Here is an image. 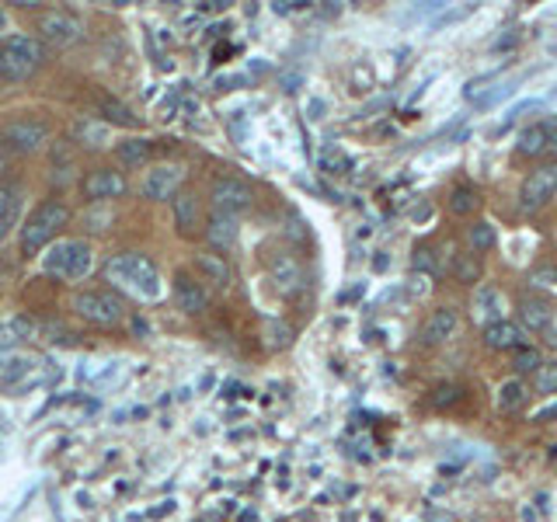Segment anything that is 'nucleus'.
<instances>
[{"instance_id":"23","label":"nucleus","mask_w":557,"mask_h":522,"mask_svg":"<svg viewBox=\"0 0 557 522\" xmlns=\"http://www.w3.org/2000/svg\"><path fill=\"white\" fill-rule=\"evenodd\" d=\"M98 112L112 122V126H132L136 122V115H132V108L126 101L112 98V95H98Z\"/></svg>"},{"instance_id":"34","label":"nucleus","mask_w":557,"mask_h":522,"mask_svg":"<svg viewBox=\"0 0 557 522\" xmlns=\"http://www.w3.org/2000/svg\"><path fill=\"white\" fill-rule=\"evenodd\" d=\"M415 268H418L422 275H432V272H435V258H432L428 248H418V251H415Z\"/></svg>"},{"instance_id":"32","label":"nucleus","mask_w":557,"mask_h":522,"mask_svg":"<svg viewBox=\"0 0 557 522\" xmlns=\"http://www.w3.org/2000/svg\"><path fill=\"white\" fill-rule=\"evenodd\" d=\"M18 206H21L18 189H7V185H0V216H4V220H14V216H18Z\"/></svg>"},{"instance_id":"3","label":"nucleus","mask_w":557,"mask_h":522,"mask_svg":"<svg viewBox=\"0 0 557 522\" xmlns=\"http://www.w3.org/2000/svg\"><path fill=\"white\" fill-rule=\"evenodd\" d=\"M46 60V46L29 35H7L0 42V77L11 84L29 80L35 70Z\"/></svg>"},{"instance_id":"8","label":"nucleus","mask_w":557,"mask_h":522,"mask_svg":"<svg viewBox=\"0 0 557 522\" xmlns=\"http://www.w3.org/2000/svg\"><path fill=\"white\" fill-rule=\"evenodd\" d=\"M181 181H185V167L181 164H157L143 178V196L154 198V202H167V198L178 196Z\"/></svg>"},{"instance_id":"24","label":"nucleus","mask_w":557,"mask_h":522,"mask_svg":"<svg viewBox=\"0 0 557 522\" xmlns=\"http://www.w3.org/2000/svg\"><path fill=\"white\" fill-rule=\"evenodd\" d=\"M196 268L209 279V282H216V286H227L230 282V265L220 258V255H213V251L196 255Z\"/></svg>"},{"instance_id":"36","label":"nucleus","mask_w":557,"mask_h":522,"mask_svg":"<svg viewBox=\"0 0 557 522\" xmlns=\"http://www.w3.org/2000/svg\"><path fill=\"white\" fill-rule=\"evenodd\" d=\"M11 227H14V220H4V216H0V240L11 233Z\"/></svg>"},{"instance_id":"18","label":"nucleus","mask_w":557,"mask_h":522,"mask_svg":"<svg viewBox=\"0 0 557 522\" xmlns=\"http://www.w3.org/2000/svg\"><path fill=\"white\" fill-rule=\"evenodd\" d=\"M174 202V223L181 233H192V230L202 223V209H198V198L192 192H178V196L171 198Z\"/></svg>"},{"instance_id":"16","label":"nucleus","mask_w":557,"mask_h":522,"mask_svg":"<svg viewBox=\"0 0 557 522\" xmlns=\"http://www.w3.org/2000/svg\"><path fill=\"white\" fill-rule=\"evenodd\" d=\"M519 317L529 331H547L551 321H554V307L547 299H536V296H526L519 303Z\"/></svg>"},{"instance_id":"14","label":"nucleus","mask_w":557,"mask_h":522,"mask_svg":"<svg viewBox=\"0 0 557 522\" xmlns=\"http://www.w3.org/2000/svg\"><path fill=\"white\" fill-rule=\"evenodd\" d=\"M237 216H230V213H213L209 220H206V240L216 248V251H227L237 244Z\"/></svg>"},{"instance_id":"4","label":"nucleus","mask_w":557,"mask_h":522,"mask_svg":"<svg viewBox=\"0 0 557 522\" xmlns=\"http://www.w3.org/2000/svg\"><path fill=\"white\" fill-rule=\"evenodd\" d=\"M66 220H70V209L66 206H60V202H42L32 216L25 220V227H21V251L25 255L46 251L53 244V237L66 227Z\"/></svg>"},{"instance_id":"20","label":"nucleus","mask_w":557,"mask_h":522,"mask_svg":"<svg viewBox=\"0 0 557 522\" xmlns=\"http://www.w3.org/2000/svg\"><path fill=\"white\" fill-rule=\"evenodd\" d=\"M174 299H178V307L185 310V314H202L206 307H209V293L196 286V282H189L185 275L178 279V286H174Z\"/></svg>"},{"instance_id":"26","label":"nucleus","mask_w":557,"mask_h":522,"mask_svg":"<svg viewBox=\"0 0 557 522\" xmlns=\"http://www.w3.org/2000/svg\"><path fill=\"white\" fill-rule=\"evenodd\" d=\"M477 206H481V196H477L470 185H460V189L450 192V213H453V216H470Z\"/></svg>"},{"instance_id":"22","label":"nucleus","mask_w":557,"mask_h":522,"mask_svg":"<svg viewBox=\"0 0 557 522\" xmlns=\"http://www.w3.org/2000/svg\"><path fill=\"white\" fill-rule=\"evenodd\" d=\"M73 132H77V139H80L84 147H105L108 136H112L105 119H80V122L73 126Z\"/></svg>"},{"instance_id":"19","label":"nucleus","mask_w":557,"mask_h":522,"mask_svg":"<svg viewBox=\"0 0 557 522\" xmlns=\"http://www.w3.org/2000/svg\"><path fill=\"white\" fill-rule=\"evenodd\" d=\"M474 317L485 321V327L494 324V321H505V317H502V293H498L494 286H481V290L474 293Z\"/></svg>"},{"instance_id":"29","label":"nucleus","mask_w":557,"mask_h":522,"mask_svg":"<svg viewBox=\"0 0 557 522\" xmlns=\"http://www.w3.org/2000/svg\"><path fill=\"white\" fill-rule=\"evenodd\" d=\"M453 275H457V282L474 286V282L481 279V261L474 258V255H460V258L453 261Z\"/></svg>"},{"instance_id":"6","label":"nucleus","mask_w":557,"mask_h":522,"mask_svg":"<svg viewBox=\"0 0 557 522\" xmlns=\"http://www.w3.org/2000/svg\"><path fill=\"white\" fill-rule=\"evenodd\" d=\"M49 139V126L38 122V119H18V122H7L4 132H0V143L14 154H35L42 150Z\"/></svg>"},{"instance_id":"10","label":"nucleus","mask_w":557,"mask_h":522,"mask_svg":"<svg viewBox=\"0 0 557 522\" xmlns=\"http://www.w3.org/2000/svg\"><path fill=\"white\" fill-rule=\"evenodd\" d=\"M38 35H42V42L70 46V42H77L84 35V29H80V21L70 11H46L38 18Z\"/></svg>"},{"instance_id":"38","label":"nucleus","mask_w":557,"mask_h":522,"mask_svg":"<svg viewBox=\"0 0 557 522\" xmlns=\"http://www.w3.org/2000/svg\"><path fill=\"white\" fill-rule=\"evenodd\" d=\"M0 450H4V442H0Z\"/></svg>"},{"instance_id":"5","label":"nucleus","mask_w":557,"mask_h":522,"mask_svg":"<svg viewBox=\"0 0 557 522\" xmlns=\"http://www.w3.org/2000/svg\"><path fill=\"white\" fill-rule=\"evenodd\" d=\"M73 314L95 327H112L122 321L126 303L115 293H108V290L105 293H77L73 296Z\"/></svg>"},{"instance_id":"1","label":"nucleus","mask_w":557,"mask_h":522,"mask_svg":"<svg viewBox=\"0 0 557 522\" xmlns=\"http://www.w3.org/2000/svg\"><path fill=\"white\" fill-rule=\"evenodd\" d=\"M105 275H108L112 286H119V290H126V293L139 296V299H161V293H165L161 272H157V265L147 258V255L122 251V255L108 258Z\"/></svg>"},{"instance_id":"15","label":"nucleus","mask_w":557,"mask_h":522,"mask_svg":"<svg viewBox=\"0 0 557 522\" xmlns=\"http://www.w3.org/2000/svg\"><path fill=\"white\" fill-rule=\"evenodd\" d=\"M460 327V314L453 307H439L432 317L426 321L422 327V338H426L428 345H439V341H446V338H453Z\"/></svg>"},{"instance_id":"21","label":"nucleus","mask_w":557,"mask_h":522,"mask_svg":"<svg viewBox=\"0 0 557 522\" xmlns=\"http://www.w3.org/2000/svg\"><path fill=\"white\" fill-rule=\"evenodd\" d=\"M547 147H551V126L547 122H536L519 136V154H526V157H540Z\"/></svg>"},{"instance_id":"39","label":"nucleus","mask_w":557,"mask_h":522,"mask_svg":"<svg viewBox=\"0 0 557 522\" xmlns=\"http://www.w3.org/2000/svg\"><path fill=\"white\" fill-rule=\"evenodd\" d=\"M554 366H557V362H554Z\"/></svg>"},{"instance_id":"35","label":"nucleus","mask_w":557,"mask_h":522,"mask_svg":"<svg viewBox=\"0 0 557 522\" xmlns=\"http://www.w3.org/2000/svg\"><path fill=\"white\" fill-rule=\"evenodd\" d=\"M529 282H536V286H551V282H557V268H536V272L529 275Z\"/></svg>"},{"instance_id":"25","label":"nucleus","mask_w":557,"mask_h":522,"mask_svg":"<svg viewBox=\"0 0 557 522\" xmlns=\"http://www.w3.org/2000/svg\"><path fill=\"white\" fill-rule=\"evenodd\" d=\"M494 404H498V411H516V408H523L526 404V387L519 380H505L502 387H498V397H494Z\"/></svg>"},{"instance_id":"11","label":"nucleus","mask_w":557,"mask_h":522,"mask_svg":"<svg viewBox=\"0 0 557 522\" xmlns=\"http://www.w3.org/2000/svg\"><path fill=\"white\" fill-rule=\"evenodd\" d=\"M80 189H84L88 202H108V198H119L126 192V178L119 171H112V167H95V171L84 174Z\"/></svg>"},{"instance_id":"12","label":"nucleus","mask_w":557,"mask_h":522,"mask_svg":"<svg viewBox=\"0 0 557 522\" xmlns=\"http://www.w3.org/2000/svg\"><path fill=\"white\" fill-rule=\"evenodd\" d=\"M268 275H272V282H275L279 293L293 296L303 290V265H300V258L290 255V251L272 255V261H268Z\"/></svg>"},{"instance_id":"9","label":"nucleus","mask_w":557,"mask_h":522,"mask_svg":"<svg viewBox=\"0 0 557 522\" xmlns=\"http://www.w3.org/2000/svg\"><path fill=\"white\" fill-rule=\"evenodd\" d=\"M557 196V161L544 164V167H536V171H529V178L523 181V209H540L547 198Z\"/></svg>"},{"instance_id":"30","label":"nucleus","mask_w":557,"mask_h":522,"mask_svg":"<svg viewBox=\"0 0 557 522\" xmlns=\"http://www.w3.org/2000/svg\"><path fill=\"white\" fill-rule=\"evenodd\" d=\"M544 366V356H540V349H533V345H523V349H516V356H512V369L516 373H536Z\"/></svg>"},{"instance_id":"28","label":"nucleus","mask_w":557,"mask_h":522,"mask_svg":"<svg viewBox=\"0 0 557 522\" xmlns=\"http://www.w3.org/2000/svg\"><path fill=\"white\" fill-rule=\"evenodd\" d=\"M290 341H293V327L290 324H283V321L265 324V349L279 352V349H290Z\"/></svg>"},{"instance_id":"33","label":"nucleus","mask_w":557,"mask_h":522,"mask_svg":"<svg viewBox=\"0 0 557 522\" xmlns=\"http://www.w3.org/2000/svg\"><path fill=\"white\" fill-rule=\"evenodd\" d=\"M457 400H460L457 383H443V387H435V391H432V404H435V408H453Z\"/></svg>"},{"instance_id":"27","label":"nucleus","mask_w":557,"mask_h":522,"mask_svg":"<svg viewBox=\"0 0 557 522\" xmlns=\"http://www.w3.org/2000/svg\"><path fill=\"white\" fill-rule=\"evenodd\" d=\"M494 240H498V237H494V227L492 223H485V220H481V223H474V227H467V244L474 248V255L492 251Z\"/></svg>"},{"instance_id":"7","label":"nucleus","mask_w":557,"mask_h":522,"mask_svg":"<svg viewBox=\"0 0 557 522\" xmlns=\"http://www.w3.org/2000/svg\"><path fill=\"white\" fill-rule=\"evenodd\" d=\"M209 198H213V206H216V213H230V216H237V213H244V209H251V185L248 181H241V178H216L213 181V189H209Z\"/></svg>"},{"instance_id":"13","label":"nucleus","mask_w":557,"mask_h":522,"mask_svg":"<svg viewBox=\"0 0 557 522\" xmlns=\"http://www.w3.org/2000/svg\"><path fill=\"white\" fill-rule=\"evenodd\" d=\"M485 345L494 352H516L526 345V334L523 327L512 324V321H494V324L485 327Z\"/></svg>"},{"instance_id":"17","label":"nucleus","mask_w":557,"mask_h":522,"mask_svg":"<svg viewBox=\"0 0 557 522\" xmlns=\"http://www.w3.org/2000/svg\"><path fill=\"white\" fill-rule=\"evenodd\" d=\"M150 154H154V143L147 136H132V139H122L115 147V161L122 164V167H143V164L150 161Z\"/></svg>"},{"instance_id":"2","label":"nucleus","mask_w":557,"mask_h":522,"mask_svg":"<svg viewBox=\"0 0 557 522\" xmlns=\"http://www.w3.org/2000/svg\"><path fill=\"white\" fill-rule=\"evenodd\" d=\"M95 265V251L88 240H53L42 255V272L46 275H56L63 282H77L91 272Z\"/></svg>"},{"instance_id":"31","label":"nucleus","mask_w":557,"mask_h":522,"mask_svg":"<svg viewBox=\"0 0 557 522\" xmlns=\"http://www.w3.org/2000/svg\"><path fill=\"white\" fill-rule=\"evenodd\" d=\"M533 383L540 393H557V366H540L533 373Z\"/></svg>"},{"instance_id":"37","label":"nucleus","mask_w":557,"mask_h":522,"mask_svg":"<svg viewBox=\"0 0 557 522\" xmlns=\"http://www.w3.org/2000/svg\"><path fill=\"white\" fill-rule=\"evenodd\" d=\"M4 171H7V157H4V150H0V178H4Z\"/></svg>"}]
</instances>
